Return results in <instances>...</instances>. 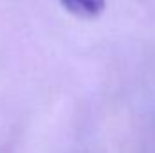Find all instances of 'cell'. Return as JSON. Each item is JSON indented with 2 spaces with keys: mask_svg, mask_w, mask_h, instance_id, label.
Instances as JSON below:
<instances>
[{
  "mask_svg": "<svg viewBox=\"0 0 155 153\" xmlns=\"http://www.w3.org/2000/svg\"><path fill=\"white\" fill-rule=\"evenodd\" d=\"M60 4L65 11L83 20L97 18L107 7V0H60Z\"/></svg>",
  "mask_w": 155,
  "mask_h": 153,
  "instance_id": "1",
  "label": "cell"
}]
</instances>
